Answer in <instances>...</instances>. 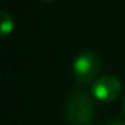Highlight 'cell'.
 Listing matches in <instances>:
<instances>
[{
	"label": "cell",
	"mask_w": 125,
	"mask_h": 125,
	"mask_svg": "<svg viewBox=\"0 0 125 125\" xmlns=\"http://www.w3.org/2000/svg\"><path fill=\"white\" fill-rule=\"evenodd\" d=\"M94 102L85 90H74L65 100V118L72 125H88L94 118Z\"/></svg>",
	"instance_id": "6da1fadb"
},
{
	"label": "cell",
	"mask_w": 125,
	"mask_h": 125,
	"mask_svg": "<svg viewBox=\"0 0 125 125\" xmlns=\"http://www.w3.org/2000/svg\"><path fill=\"white\" fill-rule=\"evenodd\" d=\"M102 69L100 59L94 52H81L72 62V74L78 85L94 83Z\"/></svg>",
	"instance_id": "7a4b0ae2"
},
{
	"label": "cell",
	"mask_w": 125,
	"mask_h": 125,
	"mask_svg": "<svg viewBox=\"0 0 125 125\" xmlns=\"http://www.w3.org/2000/svg\"><path fill=\"white\" fill-rule=\"evenodd\" d=\"M121 91H122V84L113 75L99 77L91 84V96L96 100L103 102V103L115 102L119 97Z\"/></svg>",
	"instance_id": "3957f363"
},
{
	"label": "cell",
	"mask_w": 125,
	"mask_h": 125,
	"mask_svg": "<svg viewBox=\"0 0 125 125\" xmlns=\"http://www.w3.org/2000/svg\"><path fill=\"white\" fill-rule=\"evenodd\" d=\"M13 28H15V24H13L12 15L3 10L0 13V34H2V37L6 38L9 34H12Z\"/></svg>",
	"instance_id": "277c9868"
},
{
	"label": "cell",
	"mask_w": 125,
	"mask_h": 125,
	"mask_svg": "<svg viewBox=\"0 0 125 125\" xmlns=\"http://www.w3.org/2000/svg\"><path fill=\"white\" fill-rule=\"evenodd\" d=\"M122 112H124V116H125V99H124V103H122Z\"/></svg>",
	"instance_id": "5b68a950"
},
{
	"label": "cell",
	"mask_w": 125,
	"mask_h": 125,
	"mask_svg": "<svg viewBox=\"0 0 125 125\" xmlns=\"http://www.w3.org/2000/svg\"><path fill=\"white\" fill-rule=\"evenodd\" d=\"M38 2H54V0H38Z\"/></svg>",
	"instance_id": "8992f818"
}]
</instances>
